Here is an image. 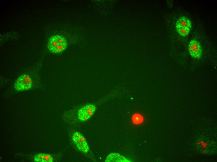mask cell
Instances as JSON below:
<instances>
[{
  "instance_id": "cell-1",
  "label": "cell",
  "mask_w": 217,
  "mask_h": 162,
  "mask_svg": "<svg viewBox=\"0 0 217 162\" xmlns=\"http://www.w3.org/2000/svg\"><path fill=\"white\" fill-rule=\"evenodd\" d=\"M67 40L64 37L56 35L51 36L48 43L47 47L51 52L58 53L65 50L67 46Z\"/></svg>"
},
{
  "instance_id": "cell-5",
  "label": "cell",
  "mask_w": 217,
  "mask_h": 162,
  "mask_svg": "<svg viewBox=\"0 0 217 162\" xmlns=\"http://www.w3.org/2000/svg\"><path fill=\"white\" fill-rule=\"evenodd\" d=\"M190 55L195 58L199 59L202 55V50L200 43L194 39L191 40L188 45Z\"/></svg>"
},
{
  "instance_id": "cell-4",
  "label": "cell",
  "mask_w": 217,
  "mask_h": 162,
  "mask_svg": "<svg viewBox=\"0 0 217 162\" xmlns=\"http://www.w3.org/2000/svg\"><path fill=\"white\" fill-rule=\"evenodd\" d=\"M72 140L80 151L87 153L89 150L86 140L83 136L78 132H75L72 137Z\"/></svg>"
},
{
  "instance_id": "cell-3",
  "label": "cell",
  "mask_w": 217,
  "mask_h": 162,
  "mask_svg": "<svg viewBox=\"0 0 217 162\" xmlns=\"http://www.w3.org/2000/svg\"><path fill=\"white\" fill-rule=\"evenodd\" d=\"M96 110L95 106L93 104L86 105L81 107L78 111V117L81 121H85L89 119Z\"/></svg>"
},
{
  "instance_id": "cell-11",
  "label": "cell",
  "mask_w": 217,
  "mask_h": 162,
  "mask_svg": "<svg viewBox=\"0 0 217 162\" xmlns=\"http://www.w3.org/2000/svg\"><path fill=\"white\" fill-rule=\"evenodd\" d=\"M53 161V157L50 154H44L42 162H52Z\"/></svg>"
},
{
  "instance_id": "cell-6",
  "label": "cell",
  "mask_w": 217,
  "mask_h": 162,
  "mask_svg": "<svg viewBox=\"0 0 217 162\" xmlns=\"http://www.w3.org/2000/svg\"><path fill=\"white\" fill-rule=\"evenodd\" d=\"M105 162H129L124 156L117 153H112L107 157Z\"/></svg>"
},
{
  "instance_id": "cell-10",
  "label": "cell",
  "mask_w": 217,
  "mask_h": 162,
  "mask_svg": "<svg viewBox=\"0 0 217 162\" xmlns=\"http://www.w3.org/2000/svg\"><path fill=\"white\" fill-rule=\"evenodd\" d=\"M44 154L39 153L35 155L34 160L36 162H42L44 157Z\"/></svg>"
},
{
  "instance_id": "cell-12",
  "label": "cell",
  "mask_w": 217,
  "mask_h": 162,
  "mask_svg": "<svg viewBox=\"0 0 217 162\" xmlns=\"http://www.w3.org/2000/svg\"><path fill=\"white\" fill-rule=\"evenodd\" d=\"M208 143H205L202 141H199L197 143L198 145H201V147L203 149L207 147L208 146Z\"/></svg>"
},
{
  "instance_id": "cell-8",
  "label": "cell",
  "mask_w": 217,
  "mask_h": 162,
  "mask_svg": "<svg viewBox=\"0 0 217 162\" xmlns=\"http://www.w3.org/2000/svg\"><path fill=\"white\" fill-rule=\"evenodd\" d=\"M133 122L135 124H139L142 123L144 121L142 116L138 113L134 114L132 117Z\"/></svg>"
},
{
  "instance_id": "cell-9",
  "label": "cell",
  "mask_w": 217,
  "mask_h": 162,
  "mask_svg": "<svg viewBox=\"0 0 217 162\" xmlns=\"http://www.w3.org/2000/svg\"><path fill=\"white\" fill-rule=\"evenodd\" d=\"M176 28L179 34L182 36H187L189 33L190 29L180 26H176Z\"/></svg>"
},
{
  "instance_id": "cell-13",
  "label": "cell",
  "mask_w": 217,
  "mask_h": 162,
  "mask_svg": "<svg viewBox=\"0 0 217 162\" xmlns=\"http://www.w3.org/2000/svg\"><path fill=\"white\" fill-rule=\"evenodd\" d=\"M203 152L204 153V154H205L207 153V151L206 150H205L203 151Z\"/></svg>"
},
{
  "instance_id": "cell-7",
  "label": "cell",
  "mask_w": 217,
  "mask_h": 162,
  "mask_svg": "<svg viewBox=\"0 0 217 162\" xmlns=\"http://www.w3.org/2000/svg\"><path fill=\"white\" fill-rule=\"evenodd\" d=\"M176 26H181L190 29L191 28V23L188 18L183 16L180 17L178 20Z\"/></svg>"
},
{
  "instance_id": "cell-2",
  "label": "cell",
  "mask_w": 217,
  "mask_h": 162,
  "mask_svg": "<svg viewBox=\"0 0 217 162\" xmlns=\"http://www.w3.org/2000/svg\"><path fill=\"white\" fill-rule=\"evenodd\" d=\"M32 85V81L30 76L24 74L21 75L17 79L14 86L16 90L22 91L30 89Z\"/></svg>"
}]
</instances>
